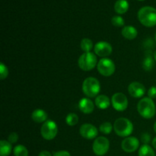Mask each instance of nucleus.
<instances>
[{"instance_id": "obj_1", "label": "nucleus", "mask_w": 156, "mask_h": 156, "mask_svg": "<svg viewBox=\"0 0 156 156\" xmlns=\"http://www.w3.org/2000/svg\"><path fill=\"white\" fill-rule=\"evenodd\" d=\"M138 19L146 27H154L156 25V9L151 6L141 8L138 12Z\"/></svg>"}, {"instance_id": "obj_2", "label": "nucleus", "mask_w": 156, "mask_h": 156, "mask_svg": "<svg viewBox=\"0 0 156 156\" xmlns=\"http://www.w3.org/2000/svg\"><path fill=\"white\" fill-rule=\"evenodd\" d=\"M137 111L143 118H152L156 112L155 103L150 98H143L137 105Z\"/></svg>"}, {"instance_id": "obj_3", "label": "nucleus", "mask_w": 156, "mask_h": 156, "mask_svg": "<svg viewBox=\"0 0 156 156\" xmlns=\"http://www.w3.org/2000/svg\"><path fill=\"white\" fill-rule=\"evenodd\" d=\"M114 129L116 134L121 137H128L133 131V124L127 118L120 117L114 123Z\"/></svg>"}, {"instance_id": "obj_4", "label": "nucleus", "mask_w": 156, "mask_h": 156, "mask_svg": "<svg viewBox=\"0 0 156 156\" xmlns=\"http://www.w3.org/2000/svg\"><path fill=\"white\" fill-rule=\"evenodd\" d=\"M100 82L94 77L87 78L82 83V91L87 97H97L98 94L100 92Z\"/></svg>"}, {"instance_id": "obj_5", "label": "nucleus", "mask_w": 156, "mask_h": 156, "mask_svg": "<svg viewBox=\"0 0 156 156\" xmlns=\"http://www.w3.org/2000/svg\"><path fill=\"white\" fill-rule=\"evenodd\" d=\"M97 56L91 52L84 53L80 56L78 60V64L81 69L83 71H90L97 66Z\"/></svg>"}, {"instance_id": "obj_6", "label": "nucleus", "mask_w": 156, "mask_h": 156, "mask_svg": "<svg viewBox=\"0 0 156 156\" xmlns=\"http://www.w3.org/2000/svg\"><path fill=\"white\" fill-rule=\"evenodd\" d=\"M58 133L57 124L52 120H47L43 123L41 129V134L46 140H52L56 136Z\"/></svg>"}, {"instance_id": "obj_7", "label": "nucleus", "mask_w": 156, "mask_h": 156, "mask_svg": "<svg viewBox=\"0 0 156 156\" xmlns=\"http://www.w3.org/2000/svg\"><path fill=\"white\" fill-rule=\"evenodd\" d=\"M109 149L110 142L105 136L97 137L93 143V152L98 156H103L106 155Z\"/></svg>"}, {"instance_id": "obj_8", "label": "nucleus", "mask_w": 156, "mask_h": 156, "mask_svg": "<svg viewBox=\"0 0 156 156\" xmlns=\"http://www.w3.org/2000/svg\"><path fill=\"white\" fill-rule=\"evenodd\" d=\"M97 67L99 73L106 77L112 76L116 69L114 62L108 58H103L100 59L98 62Z\"/></svg>"}, {"instance_id": "obj_9", "label": "nucleus", "mask_w": 156, "mask_h": 156, "mask_svg": "<svg viewBox=\"0 0 156 156\" xmlns=\"http://www.w3.org/2000/svg\"><path fill=\"white\" fill-rule=\"evenodd\" d=\"M111 104L117 111H124L128 107L127 97L121 92L115 93L111 98Z\"/></svg>"}, {"instance_id": "obj_10", "label": "nucleus", "mask_w": 156, "mask_h": 156, "mask_svg": "<svg viewBox=\"0 0 156 156\" xmlns=\"http://www.w3.org/2000/svg\"><path fill=\"white\" fill-rule=\"evenodd\" d=\"M140 146V141L136 137L128 136L126 137L122 141L121 147L124 152L127 153H132L139 149Z\"/></svg>"}, {"instance_id": "obj_11", "label": "nucleus", "mask_w": 156, "mask_h": 156, "mask_svg": "<svg viewBox=\"0 0 156 156\" xmlns=\"http://www.w3.org/2000/svg\"><path fill=\"white\" fill-rule=\"evenodd\" d=\"M79 133L83 138L87 140H93L98 136V129L91 123H85L81 126L79 129Z\"/></svg>"}, {"instance_id": "obj_12", "label": "nucleus", "mask_w": 156, "mask_h": 156, "mask_svg": "<svg viewBox=\"0 0 156 156\" xmlns=\"http://www.w3.org/2000/svg\"><path fill=\"white\" fill-rule=\"evenodd\" d=\"M94 53L97 56L105 58L112 53V46L106 41H100L94 45Z\"/></svg>"}, {"instance_id": "obj_13", "label": "nucleus", "mask_w": 156, "mask_h": 156, "mask_svg": "<svg viewBox=\"0 0 156 156\" xmlns=\"http://www.w3.org/2000/svg\"><path fill=\"white\" fill-rule=\"evenodd\" d=\"M128 91L133 98H140L146 94V88L140 82H133L128 86Z\"/></svg>"}, {"instance_id": "obj_14", "label": "nucleus", "mask_w": 156, "mask_h": 156, "mask_svg": "<svg viewBox=\"0 0 156 156\" xmlns=\"http://www.w3.org/2000/svg\"><path fill=\"white\" fill-rule=\"evenodd\" d=\"M79 108L82 113L89 114L94 111V105L92 101L87 98H84L79 101Z\"/></svg>"}, {"instance_id": "obj_15", "label": "nucleus", "mask_w": 156, "mask_h": 156, "mask_svg": "<svg viewBox=\"0 0 156 156\" xmlns=\"http://www.w3.org/2000/svg\"><path fill=\"white\" fill-rule=\"evenodd\" d=\"M111 105V101L110 98L105 94H101L96 97L95 98V105L101 110H105L109 108Z\"/></svg>"}, {"instance_id": "obj_16", "label": "nucleus", "mask_w": 156, "mask_h": 156, "mask_svg": "<svg viewBox=\"0 0 156 156\" xmlns=\"http://www.w3.org/2000/svg\"><path fill=\"white\" fill-rule=\"evenodd\" d=\"M47 114L46 111L41 109H36L31 114V118L36 123H44L47 120Z\"/></svg>"}, {"instance_id": "obj_17", "label": "nucleus", "mask_w": 156, "mask_h": 156, "mask_svg": "<svg viewBox=\"0 0 156 156\" xmlns=\"http://www.w3.org/2000/svg\"><path fill=\"white\" fill-rule=\"evenodd\" d=\"M122 35L123 37H125L127 40H133L135 39L138 34V31L133 26H125L121 31Z\"/></svg>"}, {"instance_id": "obj_18", "label": "nucleus", "mask_w": 156, "mask_h": 156, "mask_svg": "<svg viewBox=\"0 0 156 156\" xmlns=\"http://www.w3.org/2000/svg\"><path fill=\"white\" fill-rule=\"evenodd\" d=\"M128 9H129V3L126 0H117L114 5V10L120 15L126 13Z\"/></svg>"}, {"instance_id": "obj_19", "label": "nucleus", "mask_w": 156, "mask_h": 156, "mask_svg": "<svg viewBox=\"0 0 156 156\" xmlns=\"http://www.w3.org/2000/svg\"><path fill=\"white\" fill-rule=\"evenodd\" d=\"M12 151V146L10 142L7 140L0 141V155L9 156Z\"/></svg>"}, {"instance_id": "obj_20", "label": "nucleus", "mask_w": 156, "mask_h": 156, "mask_svg": "<svg viewBox=\"0 0 156 156\" xmlns=\"http://www.w3.org/2000/svg\"><path fill=\"white\" fill-rule=\"evenodd\" d=\"M149 51L147 52V54L146 55L144 60L143 62V67L146 71H150L152 69L155 65V60L151 54H149Z\"/></svg>"}, {"instance_id": "obj_21", "label": "nucleus", "mask_w": 156, "mask_h": 156, "mask_svg": "<svg viewBox=\"0 0 156 156\" xmlns=\"http://www.w3.org/2000/svg\"><path fill=\"white\" fill-rule=\"evenodd\" d=\"M139 156H155V154L150 146L144 144L139 149Z\"/></svg>"}, {"instance_id": "obj_22", "label": "nucleus", "mask_w": 156, "mask_h": 156, "mask_svg": "<svg viewBox=\"0 0 156 156\" xmlns=\"http://www.w3.org/2000/svg\"><path fill=\"white\" fill-rule=\"evenodd\" d=\"M81 48L85 53H89L93 49V43L92 41L88 38H84L81 41Z\"/></svg>"}, {"instance_id": "obj_23", "label": "nucleus", "mask_w": 156, "mask_h": 156, "mask_svg": "<svg viewBox=\"0 0 156 156\" xmlns=\"http://www.w3.org/2000/svg\"><path fill=\"white\" fill-rule=\"evenodd\" d=\"M15 156H28V151L27 148L23 145H18L13 149Z\"/></svg>"}, {"instance_id": "obj_24", "label": "nucleus", "mask_w": 156, "mask_h": 156, "mask_svg": "<svg viewBox=\"0 0 156 156\" xmlns=\"http://www.w3.org/2000/svg\"><path fill=\"white\" fill-rule=\"evenodd\" d=\"M79 122V117L76 114L74 113H70L66 117V123L70 126H73L76 125Z\"/></svg>"}, {"instance_id": "obj_25", "label": "nucleus", "mask_w": 156, "mask_h": 156, "mask_svg": "<svg viewBox=\"0 0 156 156\" xmlns=\"http://www.w3.org/2000/svg\"><path fill=\"white\" fill-rule=\"evenodd\" d=\"M114 128V126H112L110 122H105L102 124H101L99 129H100L101 133L105 134V135H108L112 132V129Z\"/></svg>"}, {"instance_id": "obj_26", "label": "nucleus", "mask_w": 156, "mask_h": 156, "mask_svg": "<svg viewBox=\"0 0 156 156\" xmlns=\"http://www.w3.org/2000/svg\"><path fill=\"white\" fill-rule=\"evenodd\" d=\"M111 23L113 24V25L116 26V27H122V26L124 25V19L122 18L121 16H118V15H116L114 16L111 19Z\"/></svg>"}, {"instance_id": "obj_27", "label": "nucleus", "mask_w": 156, "mask_h": 156, "mask_svg": "<svg viewBox=\"0 0 156 156\" xmlns=\"http://www.w3.org/2000/svg\"><path fill=\"white\" fill-rule=\"evenodd\" d=\"M8 75H9V69H8L7 66L2 62V63H0V78H1V80L5 79Z\"/></svg>"}, {"instance_id": "obj_28", "label": "nucleus", "mask_w": 156, "mask_h": 156, "mask_svg": "<svg viewBox=\"0 0 156 156\" xmlns=\"http://www.w3.org/2000/svg\"><path fill=\"white\" fill-rule=\"evenodd\" d=\"M18 140V135L16 133H12L9 134V137H8V141L10 142L11 143H15Z\"/></svg>"}, {"instance_id": "obj_29", "label": "nucleus", "mask_w": 156, "mask_h": 156, "mask_svg": "<svg viewBox=\"0 0 156 156\" xmlns=\"http://www.w3.org/2000/svg\"><path fill=\"white\" fill-rule=\"evenodd\" d=\"M148 96L151 99L156 98V87L152 86L148 91Z\"/></svg>"}, {"instance_id": "obj_30", "label": "nucleus", "mask_w": 156, "mask_h": 156, "mask_svg": "<svg viewBox=\"0 0 156 156\" xmlns=\"http://www.w3.org/2000/svg\"><path fill=\"white\" fill-rule=\"evenodd\" d=\"M142 142L144 144H147L150 142V136L148 133H143L142 135Z\"/></svg>"}, {"instance_id": "obj_31", "label": "nucleus", "mask_w": 156, "mask_h": 156, "mask_svg": "<svg viewBox=\"0 0 156 156\" xmlns=\"http://www.w3.org/2000/svg\"><path fill=\"white\" fill-rule=\"evenodd\" d=\"M53 156H71L70 153L67 151H58V152H55Z\"/></svg>"}, {"instance_id": "obj_32", "label": "nucleus", "mask_w": 156, "mask_h": 156, "mask_svg": "<svg viewBox=\"0 0 156 156\" xmlns=\"http://www.w3.org/2000/svg\"><path fill=\"white\" fill-rule=\"evenodd\" d=\"M38 156H52V155L50 152H48V151L44 150L42 151V152H40L39 155Z\"/></svg>"}, {"instance_id": "obj_33", "label": "nucleus", "mask_w": 156, "mask_h": 156, "mask_svg": "<svg viewBox=\"0 0 156 156\" xmlns=\"http://www.w3.org/2000/svg\"><path fill=\"white\" fill-rule=\"evenodd\" d=\"M152 146H153V147L156 149V137H155V138L153 139V140H152Z\"/></svg>"}, {"instance_id": "obj_34", "label": "nucleus", "mask_w": 156, "mask_h": 156, "mask_svg": "<svg viewBox=\"0 0 156 156\" xmlns=\"http://www.w3.org/2000/svg\"><path fill=\"white\" fill-rule=\"evenodd\" d=\"M153 56H154V59H155V60L156 61V50L155 51V53H153Z\"/></svg>"}, {"instance_id": "obj_35", "label": "nucleus", "mask_w": 156, "mask_h": 156, "mask_svg": "<svg viewBox=\"0 0 156 156\" xmlns=\"http://www.w3.org/2000/svg\"><path fill=\"white\" fill-rule=\"evenodd\" d=\"M154 131L156 133V122L155 123V124H154Z\"/></svg>"}, {"instance_id": "obj_36", "label": "nucleus", "mask_w": 156, "mask_h": 156, "mask_svg": "<svg viewBox=\"0 0 156 156\" xmlns=\"http://www.w3.org/2000/svg\"><path fill=\"white\" fill-rule=\"evenodd\" d=\"M155 41H156V32H155Z\"/></svg>"}, {"instance_id": "obj_37", "label": "nucleus", "mask_w": 156, "mask_h": 156, "mask_svg": "<svg viewBox=\"0 0 156 156\" xmlns=\"http://www.w3.org/2000/svg\"><path fill=\"white\" fill-rule=\"evenodd\" d=\"M140 1H143V0H140Z\"/></svg>"}]
</instances>
